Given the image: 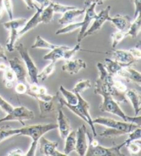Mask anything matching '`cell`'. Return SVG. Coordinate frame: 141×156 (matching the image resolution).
Wrapping results in <instances>:
<instances>
[{"mask_svg": "<svg viewBox=\"0 0 141 156\" xmlns=\"http://www.w3.org/2000/svg\"><path fill=\"white\" fill-rule=\"evenodd\" d=\"M87 127L85 125H82L77 130V143H76L75 151L80 156H85L88 149V144L87 141Z\"/></svg>", "mask_w": 141, "mask_h": 156, "instance_id": "cell-14", "label": "cell"}, {"mask_svg": "<svg viewBox=\"0 0 141 156\" xmlns=\"http://www.w3.org/2000/svg\"><path fill=\"white\" fill-rule=\"evenodd\" d=\"M39 103L40 116L42 118H48L51 115H57V112L60 109H62L63 105L61 103V97L60 92L56 93V94L53 96L52 99L50 101H43L37 100Z\"/></svg>", "mask_w": 141, "mask_h": 156, "instance_id": "cell-6", "label": "cell"}, {"mask_svg": "<svg viewBox=\"0 0 141 156\" xmlns=\"http://www.w3.org/2000/svg\"><path fill=\"white\" fill-rule=\"evenodd\" d=\"M123 147H125L124 142L123 143L114 147H105L99 144L93 147L88 145L85 153L87 156H125L121 153V150Z\"/></svg>", "mask_w": 141, "mask_h": 156, "instance_id": "cell-9", "label": "cell"}, {"mask_svg": "<svg viewBox=\"0 0 141 156\" xmlns=\"http://www.w3.org/2000/svg\"><path fill=\"white\" fill-rule=\"evenodd\" d=\"M55 63H54V62H51L49 65L45 67L41 73L38 74L37 79L39 81H44L45 80L47 79L55 72Z\"/></svg>", "mask_w": 141, "mask_h": 156, "instance_id": "cell-32", "label": "cell"}, {"mask_svg": "<svg viewBox=\"0 0 141 156\" xmlns=\"http://www.w3.org/2000/svg\"><path fill=\"white\" fill-rule=\"evenodd\" d=\"M111 37H112V48H115L125 37H127L126 33L118 30L116 33H112Z\"/></svg>", "mask_w": 141, "mask_h": 156, "instance_id": "cell-34", "label": "cell"}, {"mask_svg": "<svg viewBox=\"0 0 141 156\" xmlns=\"http://www.w3.org/2000/svg\"><path fill=\"white\" fill-rule=\"evenodd\" d=\"M59 92H60L65 98V101L70 105H76L78 102L77 96L75 93L72 91L66 90L63 85H61L59 87Z\"/></svg>", "mask_w": 141, "mask_h": 156, "instance_id": "cell-29", "label": "cell"}, {"mask_svg": "<svg viewBox=\"0 0 141 156\" xmlns=\"http://www.w3.org/2000/svg\"><path fill=\"white\" fill-rule=\"evenodd\" d=\"M85 8L83 9H79L76 8L74 9H71L64 12L62 17L59 19L58 22L60 25L66 26L70 23L75 22V20L81 16L85 14Z\"/></svg>", "mask_w": 141, "mask_h": 156, "instance_id": "cell-18", "label": "cell"}, {"mask_svg": "<svg viewBox=\"0 0 141 156\" xmlns=\"http://www.w3.org/2000/svg\"><path fill=\"white\" fill-rule=\"evenodd\" d=\"M39 150L42 155L46 156H67L64 153L57 150L59 143L46 139L45 137H41L39 139Z\"/></svg>", "mask_w": 141, "mask_h": 156, "instance_id": "cell-12", "label": "cell"}, {"mask_svg": "<svg viewBox=\"0 0 141 156\" xmlns=\"http://www.w3.org/2000/svg\"><path fill=\"white\" fill-rule=\"evenodd\" d=\"M141 30L140 13L135 17L134 21L131 23L128 30L126 32V37H130L132 39L136 38Z\"/></svg>", "mask_w": 141, "mask_h": 156, "instance_id": "cell-26", "label": "cell"}, {"mask_svg": "<svg viewBox=\"0 0 141 156\" xmlns=\"http://www.w3.org/2000/svg\"><path fill=\"white\" fill-rule=\"evenodd\" d=\"M16 49L18 51L23 62L25 64L28 75L31 80V83L39 84V80L37 79L39 71H38L37 66L35 65L34 62L30 55L28 48L24 46L23 44H20L16 46Z\"/></svg>", "mask_w": 141, "mask_h": 156, "instance_id": "cell-7", "label": "cell"}, {"mask_svg": "<svg viewBox=\"0 0 141 156\" xmlns=\"http://www.w3.org/2000/svg\"><path fill=\"white\" fill-rule=\"evenodd\" d=\"M114 26L118 30L126 32L128 30L131 25V19L128 15H116L114 17H110V21Z\"/></svg>", "mask_w": 141, "mask_h": 156, "instance_id": "cell-20", "label": "cell"}, {"mask_svg": "<svg viewBox=\"0 0 141 156\" xmlns=\"http://www.w3.org/2000/svg\"><path fill=\"white\" fill-rule=\"evenodd\" d=\"M0 108L8 114L12 111L14 107L11 104H10L9 102H7L5 99H4V98H2V96H0Z\"/></svg>", "mask_w": 141, "mask_h": 156, "instance_id": "cell-40", "label": "cell"}, {"mask_svg": "<svg viewBox=\"0 0 141 156\" xmlns=\"http://www.w3.org/2000/svg\"><path fill=\"white\" fill-rule=\"evenodd\" d=\"M7 155H10V156H24V155H25V153H24L20 149H13L12 151H10L9 152V153H8Z\"/></svg>", "mask_w": 141, "mask_h": 156, "instance_id": "cell-46", "label": "cell"}, {"mask_svg": "<svg viewBox=\"0 0 141 156\" xmlns=\"http://www.w3.org/2000/svg\"><path fill=\"white\" fill-rule=\"evenodd\" d=\"M81 50V44L80 43H77V44L75 45L74 48H70L68 49L65 50L63 54V59L67 60H70L73 56L75 55V54Z\"/></svg>", "mask_w": 141, "mask_h": 156, "instance_id": "cell-37", "label": "cell"}, {"mask_svg": "<svg viewBox=\"0 0 141 156\" xmlns=\"http://www.w3.org/2000/svg\"><path fill=\"white\" fill-rule=\"evenodd\" d=\"M0 58L4 59V61H8V57L6 53V51H5V49L4 47L0 44Z\"/></svg>", "mask_w": 141, "mask_h": 156, "instance_id": "cell-49", "label": "cell"}, {"mask_svg": "<svg viewBox=\"0 0 141 156\" xmlns=\"http://www.w3.org/2000/svg\"><path fill=\"white\" fill-rule=\"evenodd\" d=\"M56 120H57V128L59 131V134L62 139L65 140L69 133L71 131V126L68 118L64 114L62 109H60L57 112L56 115Z\"/></svg>", "mask_w": 141, "mask_h": 156, "instance_id": "cell-15", "label": "cell"}, {"mask_svg": "<svg viewBox=\"0 0 141 156\" xmlns=\"http://www.w3.org/2000/svg\"><path fill=\"white\" fill-rule=\"evenodd\" d=\"M129 52H131L132 56L136 59L137 61H139L141 58V51L138 48H134L132 49L129 50Z\"/></svg>", "mask_w": 141, "mask_h": 156, "instance_id": "cell-43", "label": "cell"}, {"mask_svg": "<svg viewBox=\"0 0 141 156\" xmlns=\"http://www.w3.org/2000/svg\"><path fill=\"white\" fill-rule=\"evenodd\" d=\"M35 9H37L36 12L34 13V15L32 16L29 20H27L25 25H24L23 28L20 30V32H19V39L21 38V37L24 35V34L28 33L30 30L36 28L39 23H42L40 15L42 9L40 7H37L36 6H35Z\"/></svg>", "mask_w": 141, "mask_h": 156, "instance_id": "cell-19", "label": "cell"}, {"mask_svg": "<svg viewBox=\"0 0 141 156\" xmlns=\"http://www.w3.org/2000/svg\"><path fill=\"white\" fill-rule=\"evenodd\" d=\"M58 47V45L52 44L51 43L48 42L44 39L43 37H41L40 35L37 36L35 41L34 42L33 45L31 46V48H42V49H47V50H53L55 48Z\"/></svg>", "mask_w": 141, "mask_h": 156, "instance_id": "cell-28", "label": "cell"}, {"mask_svg": "<svg viewBox=\"0 0 141 156\" xmlns=\"http://www.w3.org/2000/svg\"><path fill=\"white\" fill-rule=\"evenodd\" d=\"M104 1H105V0H85V2H84V5H85L86 9V8H88L89 5H91L92 4L95 3L97 5H101L102 4H103Z\"/></svg>", "mask_w": 141, "mask_h": 156, "instance_id": "cell-47", "label": "cell"}, {"mask_svg": "<svg viewBox=\"0 0 141 156\" xmlns=\"http://www.w3.org/2000/svg\"><path fill=\"white\" fill-rule=\"evenodd\" d=\"M126 147L128 149L129 151L132 154H138V153H140L141 150L140 139L129 142L126 145Z\"/></svg>", "mask_w": 141, "mask_h": 156, "instance_id": "cell-38", "label": "cell"}, {"mask_svg": "<svg viewBox=\"0 0 141 156\" xmlns=\"http://www.w3.org/2000/svg\"><path fill=\"white\" fill-rule=\"evenodd\" d=\"M134 3L135 6L134 17H136L141 11V0H134Z\"/></svg>", "mask_w": 141, "mask_h": 156, "instance_id": "cell-44", "label": "cell"}, {"mask_svg": "<svg viewBox=\"0 0 141 156\" xmlns=\"http://www.w3.org/2000/svg\"><path fill=\"white\" fill-rule=\"evenodd\" d=\"M125 96L132 104L135 115H139L141 109V96L140 94L134 90H127L125 91Z\"/></svg>", "mask_w": 141, "mask_h": 156, "instance_id": "cell-23", "label": "cell"}, {"mask_svg": "<svg viewBox=\"0 0 141 156\" xmlns=\"http://www.w3.org/2000/svg\"><path fill=\"white\" fill-rule=\"evenodd\" d=\"M92 87V83L89 79L80 80L74 85V88L72 89V91L75 94H81L85 90Z\"/></svg>", "mask_w": 141, "mask_h": 156, "instance_id": "cell-31", "label": "cell"}, {"mask_svg": "<svg viewBox=\"0 0 141 156\" xmlns=\"http://www.w3.org/2000/svg\"><path fill=\"white\" fill-rule=\"evenodd\" d=\"M9 67L14 72L16 79L18 82L27 83V76L28 72L26 68V66L23 61L20 60L18 57H14L9 61Z\"/></svg>", "mask_w": 141, "mask_h": 156, "instance_id": "cell-13", "label": "cell"}, {"mask_svg": "<svg viewBox=\"0 0 141 156\" xmlns=\"http://www.w3.org/2000/svg\"><path fill=\"white\" fill-rule=\"evenodd\" d=\"M4 6V9L6 10L10 20L13 19V6L12 0H2Z\"/></svg>", "mask_w": 141, "mask_h": 156, "instance_id": "cell-41", "label": "cell"}, {"mask_svg": "<svg viewBox=\"0 0 141 156\" xmlns=\"http://www.w3.org/2000/svg\"><path fill=\"white\" fill-rule=\"evenodd\" d=\"M8 66L6 64H5V63H0V71H4L5 69H6L7 68H8Z\"/></svg>", "mask_w": 141, "mask_h": 156, "instance_id": "cell-51", "label": "cell"}, {"mask_svg": "<svg viewBox=\"0 0 141 156\" xmlns=\"http://www.w3.org/2000/svg\"><path fill=\"white\" fill-rule=\"evenodd\" d=\"M65 143L64 153L66 155H69L70 153L74 151L77 143V130H72L70 131L66 138Z\"/></svg>", "mask_w": 141, "mask_h": 156, "instance_id": "cell-25", "label": "cell"}, {"mask_svg": "<svg viewBox=\"0 0 141 156\" xmlns=\"http://www.w3.org/2000/svg\"><path fill=\"white\" fill-rule=\"evenodd\" d=\"M94 124H98V125H103L107 128L115 129L119 131H123L125 134H128L131 133L138 127H140L136 124L132 122H127L125 121H119L116 120L112 118L107 117H102L99 116L93 119Z\"/></svg>", "mask_w": 141, "mask_h": 156, "instance_id": "cell-5", "label": "cell"}, {"mask_svg": "<svg viewBox=\"0 0 141 156\" xmlns=\"http://www.w3.org/2000/svg\"><path fill=\"white\" fill-rule=\"evenodd\" d=\"M116 76L124 79L128 82L134 83L138 86H140L141 85L140 73L134 68H132V66L125 67L118 72Z\"/></svg>", "mask_w": 141, "mask_h": 156, "instance_id": "cell-16", "label": "cell"}, {"mask_svg": "<svg viewBox=\"0 0 141 156\" xmlns=\"http://www.w3.org/2000/svg\"><path fill=\"white\" fill-rule=\"evenodd\" d=\"M55 129H57V125L53 123H40L32 125H24L22 127L17 129L19 135L28 136L32 139L31 147L28 151L25 153V155L34 156L36 155L37 144L41 137L44 136L48 131Z\"/></svg>", "mask_w": 141, "mask_h": 156, "instance_id": "cell-2", "label": "cell"}, {"mask_svg": "<svg viewBox=\"0 0 141 156\" xmlns=\"http://www.w3.org/2000/svg\"><path fill=\"white\" fill-rule=\"evenodd\" d=\"M68 48H70V47L66 46V45H58V47L55 48L53 50H51L49 53L43 56V58L45 61H50L51 62L56 63L59 60L63 59L65 50L68 49Z\"/></svg>", "mask_w": 141, "mask_h": 156, "instance_id": "cell-24", "label": "cell"}, {"mask_svg": "<svg viewBox=\"0 0 141 156\" xmlns=\"http://www.w3.org/2000/svg\"><path fill=\"white\" fill-rule=\"evenodd\" d=\"M14 136H19L17 129H13L9 125L0 127V143L5 140Z\"/></svg>", "mask_w": 141, "mask_h": 156, "instance_id": "cell-30", "label": "cell"}, {"mask_svg": "<svg viewBox=\"0 0 141 156\" xmlns=\"http://www.w3.org/2000/svg\"><path fill=\"white\" fill-rule=\"evenodd\" d=\"M4 10V6L3 4V1H2V0H0V20H1L2 17Z\"/></svg>", "mask_w": 141, "mask_h": 156, "instance_id": "cell-50", "label": "cell"}, {"mask_svg": "<svg viewBox=\"0 0 141 156\" xmlns=\"http://www.w3.org/2000/svg\"><path fill=\"white\" fill-rule=\"evenodd\" d=\"M125 135L123 131H119L115 129L112 128H107L104 131L99 134L100 136L105 137V138H115V137H118L121 136Z\"/></svg>", "mask_w": 141, "mask_h": 156, "instance_id": "cell-35", "label": "cell"}, {"mask_svg": "<svg viewBox=\"0 0 141 156\" xmlns=\"http://www.w3.org/2000/svg\"><path fill=\"white\" fill-rule=\"evenodd\" d=\"M54 12L53 6H52V2H51L50 5L46 6L44 9H43L42 12H41L40 17L42 23H49L53 20L54 18Z\"/></svg>", "mask_w": 141, "mask_h": 156, "instance_id": "cell-27", "label": "cell"}, {"mask_svg": "<svg viewBox=\"0 0 141 156\" xmlns=\"http://www.w3.org/2000/svg\"><path fill=\"white\" fill-rule=\"evenodd\" d=\"M132 64L122 63L117 61L110 58H105V65L104 67L106 69L108 73L114 76H116V75L120 72L122 69L127 66H132Z\"/></svg>", "mask_w": 141, "mask_h": 156, "instance_id": "cell-22", "label": "cell"}, {"mask_svg": "<svg viewBox=\"0 0 141 156\" xmlns=\"http://www.w3.org/2000/svg\"><path fill=\"white\" fill-rule=\"evenodd\" d=\"M24 3L26 4L27 9L29 10H33L35 9V4L33 0H24Z\"/></svg>", "mask_w": 141, "mask_h": 156, "instance_id": "cell-48", "label": "cell"}, {"mask_svg": "<svg viewBox=\"0 0 141 156\" xmlns=\"http://www.w3.org/2000/svg\"><path fill=\"white\" fill-rule=\"evenodd\" d=\"M77 94L78 98V102L76 105H72L67 103L63 98H61V103L63 106L67 107L70 111L88 123L92 129L93 136L96 137L97 133L95 127H94V124L93 123V119L89 114V105L88 102L86 101L82 97L81 94Z\"/></svg>", "mask_w": 141, "mask_h": 156, "instance_id": "cell-3", "label": "cell"}, {"mask_svg": "<svg viewBox=\"0 0 141 156\" xmlns=\"http://www.w3.org/2000/svg\"><path fill=\"white\" fill-rule=\"evenodd\" d=\"M96 6V4L93 3L89 5L88 8H86L85 14H84L85 16H84L83 20L81 21V27L80 28V32L77 35V43H81L83 41L84 34L87 31V30L89 28L92 21L96 17L97 13L95 10Z\"/></svg>", "mask_w": 141, "mask_h": 156, "instance_id": "cell-11", "label": "cell"}, {"mask_svg": "<svg viewBox=\"0 0 141 156\" xmlns=\"http://www.w3.org/2000/svg\"><path fill=\"white\" fill-rule=\"evenodd\" d=\"M34 118V113L24 106L14 107L6 116L0 119V123L8 121H17L22 126L25 125L24 121L32 120Z\"/></svg>", "mask_w": 141, "mask_h": 156, "instance_id": "cell-8", "label": "cell"}, {"mask_svg": "<svg viewBox=\"0 0 141 156\" xmlns=\"http://www.w3.org/2000/svg\"><path fill=\"white\" fill-rule=\"evenodd\" d=\"M28 90V83L23 82H18L15 87V91L18 94H26Z\"/></svg>", "mask_w": 141, "mask_h": 156, "instance_id": "cell-42", "label": "cell"}, {"mask_svg": "<svg viewBox=\"0 0 141 156\" xmlns=\"http://www.w3.org/2000/svg\"><path fill=\"white\" fill-rule=\"evenodd\" d=\"M110 10L111 6H108L105 9L102 10L101 12L97 14L96 17L93 20V23L92 24L90 27H89V28L87 30V31L84 34L83 39H85L87 37L92 35V34L98 33L100 30L101 29L103 24L106 21H110V19L111 17L110 15Z\"/></svg>", "mask_w": 141, "mask_h": 156, "instance_id": "cell-10", "label": "cell"}, {"mask_svg": "<svg viewBox=\"0 0 141 156\" xmlns=\"http://www.w3.org/2000/svg\"><path fill=\"white\" fill-rule=\"evenodd\" d=\"M113 59L122 63L133 64L137 61L134 56H132L129 50H114L112 52Z\"/></svg>", "mask_w": 141, "mask_h": 156, "instance_id": "cell-21", "label": "cell"}, {"mask_svg": "<svg viewBox=\"0 0 141 156\" xmlns=\"http://www.w3.org/2000/svg\"><path fill=\"white\" fill-rule=\"evenodd\" d=\"M26 21V18H13L3 23L4 28L8 30L10 33L6 42V49L9 52L15 50V45L19 39V32L25 25Z\"/></svg>", "mask_w": 141, "mask_h": 156, "instance_id": "cell-4", "label": "cell"}, {"mask_svg": "<svg viewBox=\"0 0 141 156\" xmlns=\"http://www.w3.org/2000/svg\"><path fill=\"white\" fill-rule=\"evenodd\" d=\"M16 79L15 74L11 68L9 66L4 71V80L5 81V85L7 88H12L14 84V81Z\"/></svg>", "mask_w": 141, "mask_h": 156, "instance_id": "cell-33", "label": "cell"}, {"mask_svg": "<svg viewBox=\"0 0 141 156\" xmlns=\"http://www.w3.org/2000/svg\"><path fill=\"white\" fill-rule=\"evenodd\" d=\"M140 131H141V128L138 127L133 131H132L131 133H128L129 134L128 138H127L124 141V143H125V147L127 144L129 143V142L134 141V140H136L140 139V137H141L140 136Z\"/></svg>", "mask_w": 141, "mask_h": 156, "instance_id": "cell-39", "label": "cell"}, {"mask_svg": "<svg viewBox=\"0 0 141 156\" xmlns=\"http://www.w3.org/2000/svg\"><path fill=\"white\" fill-rule=\"evenodd\" d=\"M94 91L96 94H99L103 97V101L99 106V109L101 112L117 115L125 122H130V116L127 115L123 112L118 103L108 92L105 83L99 78L96 80Z\"/></svg>", "mask_w": 141, "mask_h": 156, "instance_id": "cell-1", "label": "cell"}, {"mask_svg": "<svg viewBox=\"0 0 141 156\" xmlns=\"http://www.w3.org/2000/svg\"><path fill=\"white\" fill-rule=\"evenodd\" d=\"M33 2L39 4L40 8H42L43 9L46 6H48V5H50L52 1H51V0H33Z\"/></svg>", "mask_w": 141, "mask_h": 156, "instance_id": "cell-45", "label": "cell"}, {"mask_svg": "<svg viewBox=\"0 0 141 156\" xmlns=\"http://www.w3.org/2000/svg\"><path fill=\"white\" fill-rule=\"evenodd\" d=\"M87 64L82 59H74V60H67L62 66V70L67 73L74 75L78 74L81 69H85Z\"/></svg>", "mask_w": 141, "mask_h": 156, "instance_id": "cell-17", "label": "cell"}, {"mask_svg": "<svg viewBox=\"0 0 141 156\" xmlns=\"http://www.w3.org/2000/svg\"><path fill=\"white\" fill-rule=\"evenodd\" d=\"M52 6L55 13H59V14H63L64 12H66L67 10L77 8L76 6H67V5H63L54 2H52Z\"/></svg>", "mask_w": 141, "mask_h": 156, "instance_id": "cell-36", "label": "cell"}]
</instances>
